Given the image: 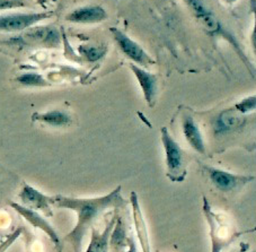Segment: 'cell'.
<instances>
[{"label":"cell","instance_id":"obj_1","mask_svg":"<svg viewBox=\"0 0 256 252\" xmlns=\"http://www.w3.org/2000/svg\"><path fill=\"white\" fill-rule=\"evenodd\" d=\"M54 206L76 211L77 224L72 232L66 235L64 240L70 242L74 252H82V241L87 231L94 226V223L105 211L111 208H124L126 199L121 193V187L110 192L106 196L90 199H79L64 196H54Z\"/></svg>","mask_w":256,"mask_h":252},{"label":"cell","instance_id":"obj_2","mask_svg":"<svg viewBox=\"0 0 256 252\" xmlns=\"http://www.w3.org/2000/svg\"><path fill=\"white\" fill-rule=\"evenodd\" d=\"M162 143L165 149L167 176L172 181H183L186 175V164L183 149L170 135L167 128H162Z\"/></svg>","mask_w":256,"mask_h":252},{"label":"cell","instance_id":"obj_3","mask_svg":"<svg viewBox=\"0 0 256 252\" xmlns=\"http://www.w3.org/2000/svg\"><path fill=\"white\" fill-rule=\"evenodd\" d=\"M203 213L206 215V222L210 227L211 252H222L224 247L232 241L234 234L230 233L228 226L224 225L222 216L214 213L206 197L203 198Z\"/></svg>","mask_w":256,"mask_h":252},{"label":"cell","instance_id":"obj_4","mask_svg":"<svg viewBox=\"0 0 256 252\" xmlns=\"http://www.w3.org/2000/svg\"><path fill=\"white\" fill-rule=\"evenodd\" d=\"M51 15L52 13H14L0 15V31L18 32L40 23Z\"/></svg>","mask_w":256,"mask_h":252},{"label":"cell","instance_id":"obj_5","mask_svg":"<svg viewBox=\"0 0 256 252\" xmlns=\"http://www.w3.org/2000/svg\"><path fill=\"white\" fill-rule=\"evenodd\" d=\"M206 171L211 183L222 192H232L236 190H240L245 184L254 180V176L229 173V172L217 169V167L206 166Z\"/></svg>","mask_w":256,"mask_h":252},{"label":"cell","instance_id":"obj_6","mask_svg":"<svg viewBox=\"0 0 256 252\" xmlns=\"http://www.w3.org/2000/svg\"><path fill=\"white\" fill-rule=\"evenodd\" d=\"M10 205L12 209L17 211V213H18L22 217L26 220V222H28L35 228L41 229V231L46 233V235L50 237V240L54 242L56 249L59 252H61V250H62V244H61V240L58 235V233L56 232L54 226H52V225L48 223L43 216L40 215L38 211L30 209L28 207L18 204V202L10 201Z\"/></svg>","mask_w":256,"mask_h":252},{"label":"cell","instance_id":"obj_7","mask_svg":"<svg viewBox=\"0 0 256 252\" xmlns=\"http://www.w3.org/2000/svg\"><path fill=\"white\" fill-rule=\"evenodd\" d=\"M20 198L22 200L20 205L35 211L42 210V213L48 217L52 216V206L54 204V197L46 196V194L33 188L32 185L24 183L20 192Z\"/></svg>","mask_w":256,"mask_h":252},{"label":"cell","instance_id":"obj_8","mask_svg":"<svg viewBox=\"0 0 256 252\" xmlns=\"http://www.w3.org/2000/svg\"><path fill=\"white\" fill-rule=\"evenodd\" d=\"M111 31L114 34V38H116V41L118 44V47H120L123 54H124L128 58L134 60L136 64L144 66L152 65V61L150 59V57L146 54L144 49L141 48L138 43H136L134 40H131L126 33H123L120 30L112 29Z\"/></svg>","mask_w":256,"mask_h":252},{"label":"cell","instance_id":"obj_9","mask_svg":"<svg viewBox=\"0 0 256 252\" xmlns=\"http://www.w3.org/2000/svg\"><path fill=\"white\" fill-rule=\"evenodd\" d=\"M130 67L132 69V72L134 73L136 79H138L139 85L144 92V96L146 101H147V103L150 105V107H152L154 103H155L157 91H158L157 77L155 75L146 72V70H144L142 68L136 67V65H131Z\"/></svg>","mask_w":256,"mask_h":252},{"label":"cell","instance_id":"obj_10","mask_svg":"<svg viewBox=\"0 0 256 252\" xmlns=\"http://www.w3.org/2000/svg\"><path fill=\"white\" fill-rule=\"evenodd\" d=\"M108 14L103 8L100 6H87L74 10L72 13L67 15L66 20L72 23L80 24H92L106 20Z\"/></svg>","mask_w":256,"mask_h":252},{"label":"cell","instance_id":"obj_11","mask_svg":"<svg viewBox=\"0 0 256 252\" xmlns=\"http://www.w3.org/2000/svg\"><path fill=\"white\" fill-rule=\"evenodd\" d=\"M182 129L188 145L200 154H206L204 141H203L201 131L191 114L185 113L182 117Z\"/></svg>","mask_w":256,"mask_h":252},{"label":"cell","instance_id":"obj_12","mask_svg":"<svg viewBox=\"0 0 256 252\" xmlns=\"http://www.w3.org/2000/svg\"><path fill=\"white\" fill-rule=\"evenodd\" d=\"M131 204H132V211H134V220L136 225V232L138 235L139 241L141 243V249L144 252H152L150 250V243H149V235L147 231V226H146L142 211H141L138 196L136 192H131L130 194Z\"/></svg>","mask_w":256,"mask_h":252},{"label":"cell","instance_id":"obj_13","mask_svg":"<svg viewBox=\"0 0 256 252\" xmlns=\"http://www.w3.org/2000/svg\"><path fill=\"white\" fill-rule=\"evenodd\" d=\"M116 223V217H113L110 223L106 225V227L102 233L98 229H96L94 226L92 227V235L90 242L88 245L86 252H108L110 251V234L112 232V228Z\"/></svg>","mask_w":256,"mask_h":252},{"label":"cell","instance_id":"obj_14","mask_svg":"<svg viewBox=\"0 0 256 252\" xmlns=\"http://www.w3.org/2000/svg\"><path fill=\"white\" fill-rule=\"evenodd\" d=\"M128 240H129V236L126 233V224L121 216H116V223H114L112 232L110 234V250H112V252L123 251L128 245Z\"/></svg>","mask_w":256,"mask_h":252},{"label":"cell","instance_id":"obj_15","mask_svg":"<svg viewBox=\"0 0 256 252\" xmlns=\"http://www.w3.org/2000/svg\"><path fill=\"white\" fill-rule=\"evenodd\" d=\"M32 120L42 122L44 125H48L50 127L59 128V127H66L70 125V122H72V117L64 111H60V110H52V111H48L43 113H40V112L34 113L32 116Z\"/></svg>","mask_w":256,"mask_h":252},{"label":"cell","instance_id":"obj_16","mask_svg":"<svg viewBox=\"0 0 256 252\" xmlns=\"http://www.w3.org/2000/svg\"><path fill=\"white\" fill-rule=\"evenodd\" d=\"M190 5L193 8V11L196 12L198 19H200L206 28L210 30H217L218 29V22L216 21L212 14L206 10L203 0H188Z\"/></svg>","mask_w":256,"mask_h":252},{"label":"cell","instance_id":"obj_17","mask_svg":"<svg viewBox=\"0 0 256 252\" xmlns=\"http://www.w3.org/2000/svg\"><path fill=\"white\" fill-rule=\"evenodd\" d=\"M30 34H33L34 39L38 40V43L46 44L48 47H56L59 42V35L56 34L54 30L40 29L35 30L34 32H30Z\"/></svg>","mask_w":256,"mask_h":252},{"label":"cell","instance_id":"obj_18","mask_svg":"<svg viewBox=\"0 0 256 252\" xmlns=\"http://www.w3.org/2000/svg\"><path fill=\"white\" fill-rule=\"evenodd\" d=\"M17 82L24 86H30V87H43L48 86V83H46V79L42 77V75L36 74V73H28V74H23L20 76L17 77Z\"/></svg>","mask_w":256,"mask_h":252},{"label":"cell","instance_id":"obj_19","mask_svg":"<svg viewBox=\"0 0 256 252\" xmlns=\"http://www.w3.org/2000/svg\"><path fill=\"white\" fill-rule=\"evenodd\" d=\"M237 117L230 111L224 112L222 116H220L218 123H217V131L219 132H224L230 130L232 127L237 125Z\"/></svg>","mask_w":256,"mask_h":252},{"label":"cell","instance_id":"obj_20","mask_svg":"<svg viewBox=\"0 0 256 252\" xmlns=\"http://www.w3.org/2000/svg\"><path fill=\"white\" fill-rule=\"evenodd\" d=\"M20 7H28V4L25 0H0V12Z\"/></svg>","mask_w":256,"mask_h":252},{"label":"cell","instance_id":"obj_21","mask_svg":"<svg viewBox=\"0 0 256 252\" xmlns=\"http://www.w3.org/2000/svg\"><path fill=\"white\" fill-rule=\"evenodd\" d=\"M20 234H22V228L18 227L17 229H15V232H12L10 235H8V237L5 241L0 243V252H6L8 249H10L12 244H14L17 238L20 236Z\"/></svg>","mask_w":256,"mask_h":252},{"label":"cell","instance_id":"obj_22","mask_svg":"<svg viewBox=\"0 0 256 252\" xmlns=\"http://www.w3.org/2000/svg\"><path fill=\"white\" fill-rule=\"evenodd\" d=\"M238 111H240L242 113H247L250 111H253L255 109V96H250L247 97V99L242 100V102L237 105Z\"/></svg>","mask_w":256,"mask_h":252},{"label":"cell","instance_id":"obj_23","mask_svg":"<svg viewBox=\"0 0 256 252\" xmlns=\"http://www.w3.org/2000/svg\"><path fill=\"white\" fill-rule=\"evenodd\" d=\"M121 252H138V251H136V241L134 240V237L129 236V240H128L126 250H123Z\"/></svg>","mask_w":256,"mask_h":252},{"label":"cell","instance_id":"obj_24","mask_svg":"<svg viewBox=\"0 0 256 252\" xmlns=\"http://www.w3.org/2000/svg\"><path fill=\"white\" fill-rule=\"evenodd\" d=\"M247 250H248V245H245L244 247H242L240 251H237V252H248Z\"/></svg>","mask_w":256,"mask_h":252},{"label":"cell","instance_id":"obj_25","mask_svg":"<svg viewBox=\"0 0 256 252\" xmlns=\"http://www.w3.org/2000/svg\"><path fill=\"white\" fill-rule=\"evenodd\" d=\"M48 2H56V0H48Z\"/></svg>","mask_w":256,"mask_h":252}]
</instances>
